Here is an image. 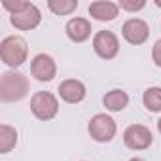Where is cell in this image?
<instances>
[{
    "instance_id": "obj_1",
    "label": "cell",
    "mask_w": 161,
    "mask_h": 161,
    "mask_svg": "<svg viewBox=\"0 0 161 161\" xmlns=\"http://www.w3.org/2000/svg\"><path fill=\"white\" fill-rule=\"evenodd\" d=\"M29 93V80L17 70L4 72L0 78V99L2 103H17Z\"/></svg>"
},
{
    "instance_id": "obj_2",
    "label": "cell",
    "mask_w": 161,
    "mask_h": 161,
    "mask_svg": "<svg viewBox=\"0 0 161 161\" xmlns=\"http://www.w3.org/2000/svg\"><path fill=\"white\" fill-rule=\"evenodd\" d=\"M0 57L12 68L21 66L29 57L27 42L21 36H6L2 40V44H0Z\"/></svg>"
},
{
    "instance_id": "obj_3",
    "label": "cell",
    "mask_w": 161,
    "mask_h": 161,
    "mask_svg": "<svg viewBox=\"0 0 161 161\" xmlns=\"http://www.w3.org/2000/svg\"><path fill=\"white\" fill-rule=\"evenodd\" d=\"M31 112L42 121H49L59 114V101L49 91H38L31 99Z\"/></svg>"
},
{
    "instance_id": "obj_4",
    "label": "cell",
    "mask_w": 161,
    "mask_h": 161,
    "mask_svg": "<svg viewBox=\"0 0 161 161\" xmlns=\"http://www.w3.org/2000/svg\"><path fill=\"white\" fill-rule=\"evenodd\" d=\"M87 131H89L93 140H97V142H110L116 136V133H118V125H116L112 116H108V114H95L89 119Z\"/></svg>"
},
{
    "instance_id": "obj_5",
    "label": "cell",
    "mask_w": 161,
    "mask_h": 161,
    "mask_svg": "<svg viewBox=\"0 0 161 161\" xmlns=\"http://www.w3.org/2000/svg\"><path fill=\"white\" fill-rule=\"evenodd\" d=\"M123 142L129 150H146L153 142V135L146 125L133 123L123 131Z\"/></svg>"
},
{
    "instance_id": "obj_6",
    "label": "cell",
    "mask_w": 161,
    "mask_h": 161,
    "mask_svg": "<svg viewBox=\"0 0 161 161\" xmlns=\"http://www.w3.org/2000/svg\"><path fill=\"white\" fill-rule=\"evenodd\" d=\"M93 49L101 59H114L119 53V40L112 31H99L93 36Z\"/></svg>"
},
{
    "instance_id": "obj_7",
    "label": "cell",
    "mask_w": 161,
    "mask_h": 161,
    "mask_svg": "<svg viewBox=\"0 0 161 161\" xmlns=\"http://www.w3.org/2000/svg\"><path fill=\"white\" fill-rule=\"evenodd\" d=\"M10 21H12V25H14L15 29H19V31H32V29H36V27L40 25L42 14H40V10H38L36 4L27 2V6H25L21 12L10 15Z\"/></svg>"
},
{
    "instance_id": "obj_8",
    "label": "cell",
    "mask_w": 161,
    "mask_h": 161,
    "mask_svg": "<svg viewBox=\"0 0 161 161\" xmlns=\"http://www.w3.org/2000/svg\"><path fill=\"white\" fill-rule=\"evenodd\" d=\"M121 34L125 38V42L133 44V46H140L148 40L150 36V27L144 19H138V17H131L123 23L121 27Z\"/></svg>"
},
{
    "instance_id": "obj_9",
    "label": "cell",
    "mask_w": 161,
    "mask_h": 161,
    "mask_svg": "<svg viewBox=\"0 0 161 161\" xmlns=\"http://www.w3.org/2000/svg\"><path fill=\"white\" fill-rule=\"evenodd\" d=\"M31 74L38 82H51L57 74V64L53 57L47 53H38L31 63Z\"/></svg>"
},
{
    "instance_id": "obj_10",
    "label": "cell",
    "mask_w": 161,
    "mask_h": 161,
    "mask_svg": "<svg viewBox=\"0 0 161 161\" xmlns=\"http://www.w3.org/2000/svg\"><path fill=\"white\" fill-rule=\"evenodd\" d=\"M59 97L64 101V103H68V104H78V103H82L84 99H86V95H87V89H86V86L80 82V80H64V82H61V86H59Z\"/></svg>"
},
{
    "instance_id": "obj_11",
    "label": "cell",
    "mask_w": 161,
    "mask_h": 161,
    "mask_svg": "<svg viewBox=\"0 0 161 161\" xmlns=\"http://www.w3.org/2000/svg\"><path fill=\"white\" fill-rule=\"evenodd\" d=\"M89 14L97 21H114L119 15V4L110 0H97L89 4Z\"/></svg>"
},
{
    "instance_id": "obj_12",
    "label": "cell",
    "mask_w": 161,
    "mask_h": 161,
    "mask_svg": "<svg viewBox=\"0 0 161 161\" xmlns=\"http://www.w3.org/2000/svg\"><path fill=\"white\" fill-rule=\"evenodd\" d=\"M66 36L76 44L86 42L91 36V23L86 17H72L66 23Z\"/></svg>"
},
{
    "instance_id": "obj_13",
    "label": "cell",
    "mask_w": 161,
    "mask_h": 161,
    "mask_svg": "<svg viewBox=\"0 0 161 161\" xmlns=\"http://www.w3.org/2000/svg\"><path fill=\"white\" fill-rule=\"evenodd\" d=\"M103 104L110 112H121L129 104V95L125 91H121V89H112L103 97Z\"/></svg>"
},
{
    "instance_id": "obj_14",
    "label": "cell",
    "mask_w": 161,
    "mask_h": 161,
    "mask_svg": "<svg viewBox=\"0 0 161 161\" xmlns=\"http://www.w3.org/2000/svg\"><path fill=\"white\" fill-rule=\"evenodd\" d=\"M15 144H17V131L12 125L2 123L0 125V152L8 153L15 148Z\"/></svg>"
},
{
    "instance_id": "obj_15",
    "label": "cell",
    "mask_w": 161,
    "mask_h": 161,
    "mask_svg": "<svg viewBox=\"0 0 161 161\" xmlns=\"http://www.w3.org/2000/svg\"><path fill=\"white\" fill-rule=\"evenodd\" d=\"M142 103L150 112H161V87H148L142 95Z\"/></svg>"
},
{
    "instance_id": "obj_16",
    "label": "cell",
    "mask_w": 161,
    "mask_h": 161,
    "mask_svg": "<svg viewBox=\"0 0 161 161\" xmlns=\"http://www.w3.org/2000/svg\"><path fill=\"white\" fill-rule=\"evenodd\" d=\"M47 8L55 15H70L78 8V2H76V0H49Z\"/></svg>"
},
{
    "instance_id": "obj_17",
    "label": "cell",
    "mask_w": 161,
    "mask_h": 161,
    "mask_svg": "<svg viewBox=\"0 0 161 161\" xmlns=\"http://www.w3.org/2000/svg\"><path fill=\"white\" fill-rule=\"evenodd\" d=\"M146 6V0H119V10L125 12H138Z\"/></svg>"
},
{
    "instance_id": "obj_18",
    "label": "cell",
    "mask_w": 161,
    "mask_h": 161,
    "mask_svg": "<svg viewBox=\"0 0 161 161\" xmlns=\"http://www.w3.org/2000/svg\"><path fill=\"white\" fill-rule=\"evenodd\" d=\"M27 6V0H2V8L10 12V15L21 12Z\"/></svg>"
},
{
    "instance_id": "obj_19",
    "label": "cell",
    "mask_w": 161,
    "mask_h": 161,
    "mask_svg": "<svg viewBox=\"0 0 161 161\" xmlns=\"http://www.w3.org/2000/svg\"><path fill=\"white\" fill-rule=\"evenodd\" d=\"M152 59H153V63L161 68V40H157V42L153 44V49H152Z\"/></svg>"
},
{
    "instance_id": "obj_20",
    "label": "cell",
    "mask_w": 161,
    "mask_h": 161,
    "mask_svg": "<svg viewBox=\"0 0 161 161\" xmlns=\"http://www.w3.org/2000/svg\"><path fill=\"white\" fill-rule=\"evenodd\" d=\"M129 161H144V159H142V157H131Z\"/></svg>"
},
{
    "instance_id": "obj_21",
    "label": "cell",
    "mask_w": 161,
    "mask_h": 161,
    "mask_svg": "<svg viewBox=\"0 0 161 161\" xmlns=\"http://www.w3.org/2000/svg\"><path fill=\"white\" fill-rule=\"evenodd\" d=\"M157 131L161 133V118H159V121H157Z\"/></svg>"
},
{
    "instance_id": "obj_22",
    "label": "cell",
    "mask_w": 161,
    "mask_h": 161,
    "mask_svg": "<svg viewBox=\"0 0 161 161\" xmlns=\"http://www.w3.org/2000/svg\"><path fill=\"white\" fill-rule=\"evenodd\" d=\"M155 4H157V6H159V8H161V0H155Z\"/></svg>"
}]
</instances>
